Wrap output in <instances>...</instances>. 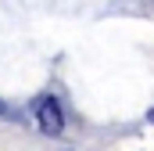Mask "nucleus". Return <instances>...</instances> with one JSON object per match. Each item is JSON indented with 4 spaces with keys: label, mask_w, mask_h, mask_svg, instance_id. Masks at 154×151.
Wrapping results in <instances>:
<instances>
[{
    "label": "nucleus",
    "mask_w": 154,
    "mask_h": 151,
    "mask_svg": "<svg viewBox=\"0 0 154 151\" xmlns=\"http://www.w3.org/2000/svg\"><path fill=\"white\" fill-rule=\"evenodd\" d=\"M36 122H39V130H43L47 137H57V133L65 130V115H61L57 97H43L36 104Z\"/></svg>",
    "instance_id": "nucleus-1"
},
{
    "label": "nucleus",
    "mask_w": 154,
    "mask_h": 151,
    "mask_svg": "<svg viewBox=\"0 0 154 151\" xmlns=\"http://www.w3.org/2000/svg\"><path fill=\"white\" fill-rule=\"evenodd\" d=\"M4 112H7V108H4V104H0V115H4Z\"/></svg>",
    "instance_id": "nucleus-2"
},
{
    "label": "nucleus",
    "mask_w": 154,
    "mask_h": 151,
    "mask_svg": "<svg viewBox=\"0 0 154 151\" xmlns=\"http://www.w3.org/2000/svg\"><path fill=\"white\" fill-rule=\"evenodd\" d=\"M151 122H154V108H151Z\"/></svg>",
    "instance_id": "nucleus-3"
}]
</instances>
